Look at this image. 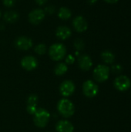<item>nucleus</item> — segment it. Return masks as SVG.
<instances>
[{
    "label": "nucleus",
    "mask_w": 131,
    "mask_h": 132,
    "mask_svg": "<svg viewBox=\"0 0 131 132\" xmlns=\"http://www.w3.org/2000/svg\"><path fill=\"white\" fill-rule=\"evenodd\" d=\"M78 66L80 70L88 71L93 67V60L91 57L86 54L80 55L78 58Z\"/></svg>",
    "instance_id": "9b49d317"
},
{
    "label": "nucleus",
    "mask_w": 131,
    "mask_h": 132,
    "mask_svg": "<svg viewBox=\"0 0 131 132\" xmlns=\"http://www.w3.org/2000/svg\"><path fill=\"white\" fill-rule=\"evenodd\" d=\"M53 71L56 76H63L68 71V66L66 63H59L55 66Z\"/></svg>",
    "instance_id": "a211bd4d"
},
{
    "label": "nucleus",
    "mask_w": 131,
    "mask_h": 132,
    "mask_svg": "<svg viewBox=\"0 0 131 132\" xmlns=\"http://www.w3.org/2000/svg\"><path fill=\"white\" fill-rule=\"evenodd\" d=\"M114 87L121 92L128 90L131 87V80L130 78L125 75H120L117 77L113 81Z\"/></svg>",
    "instance_id": "0eeeda50"
},
{
    "label": "nucleus",
    "mask_w": 131,
    "mask_h": 132,
    "mask_svg": "<svg viewBox=\"0 0 131 132\" xmlns=\"http://www.w3.org/2000/svg\"><path fill=\"white\" fill-rule=\"evenodd\" d=\"M97 2V0H87V2L90 5H93L94 3H96Z\"/></svg>",
    "instance_id": "cd10ccee"
},
{
    "label": "nucleus",
    "mask_w": 131,
    "mask_h": 132,
    "mask_svg": "<svg viewBox=\"0 0 131 132\" xmlns=\"http://www.w3.org/2000/svg\"><path fill=\"white\" fill-rule=\"evenodd\" d=\"M55 12V7L53 5H49V6H47L46 7V9H44V12L45 14L47 13V14H53Z\"/></svg>",
    "instance_id": "393cba45"
},
{
    "label": "nucleus",
    "mask_w": 131,
    "mask_h": 132,
    "mask_svg": "<svg viewBox=\"0 0 131 132\" xmlns=\"http://www.w3.org/2000/svg\"><path fill=\"white\" fill-rule=\"evenodd\" d=\"M28 18L31 24L39 25L44 20V18H45L44 10L41 9H35L29 12Z\"/></svg>",
    "instance_id": "6e6552de"
},
{
    "label": "nucleus",
    "mask_w": 131,
    "mask_h": 132,
    "mask_svg": "<svg viewBox=\"0 0 131 132\" xmlns=\"http://www.w3.org/2000/svg\"><path fill=\"white\" fill-rule=\"evenodd\" d=\"M75 62V57L74 56H73L72 54H69L66 56V63L69 64V65H72Z\"/></svg>",
    "instance_id": "5701e85b"
},
{
    "label": "nucleus",
    "mask_w": 131,
    "mask_h": 132,
    "mask_svg": "<svg viewBox=\"0 0 131 132\" xmlns=\"http://www.w3.org/2000/svg\"><path fill=\"white\" fill-rule=\"evenodd\" d=\"M122 70H123V67L120 64H115V65H113L112 67H111V70L113 73H120L122 72Z\"/></svg>",
    "instance_id": "4be33fe9"
},
{
    "label": "nucleus",
    "mask_w": 131,
    "mask_h": 132,
    "mask_svg": "<svg viewBox=\"0 0 131 132\" xmlns=\"http://www.w3.org/2000/svg\"><path fill=\"white\" fill-rule=\"evenodd\" d=\"M74 47L77 50H83L85 47V43L81 39H76L74 41Z\"/></svg>",
    "instance_id": "412c9836"
},
{
    "label": "nucleus",
    "mask_w": 131,
    "mask_h": 132,
    "mask_svg": "<svg viewBox=\"0 0 131 132\" xmlns=\"http://www.w3.org/2000/svg\"><path fill=\"white\" fill-rule=\"evenodd\" d=\"M59 114L64 118H71L75 113V105L68 98H63L59 100L56 105Z\"/></svg>",
    "instance_id": "f257e3e1"
},
{
    "label": "nucleus",
    "mask_w": 131,
    "mask_h": 132,
    "mask_svg": "<svg viewBox=\"0 0 131 132\" xmlns=\"http://www.w3.org/2000/svg\"><path fill=\"white\" fill-rule=\"evenodd\" d=\"M0 16H1V12H0Z\"/></svg>",
    "instance_id": "c85d7f7f"
},
{
    "label": "nucleus",
    "mask_w": 131,
    "mask_h": 132,
    "mask_svg": "<svg viewBox=\"0 0 131 132\" xmlns=\"http://www.w3.org/2000/svg\"><path fill=\"white\" fill-rule=\"evenodd\" d=\"M101 59L106 64H112L115 60V55L110 50H104L101 53Z\"/></svg>",
    "instance_id": "f3484780"
},
{
    "label": "nucleus",
    "mask_w": 131,
    "mask_h": 132,
    "mask_svg": "<svg viewBox=\"0 0 131 132\" xmlns=\"http://www.w3.org/2000/svg\"><path fill=\"white\" fill-rule=\"evenodd\" d=\"M83 94L89 98L95 97L99 93V87L97 83L92 80H86L82 86Z\"/></svg>",
    "instance_id": "39448f33"
},
{
    "label": "nucleus",
    "mask_w": 131,
    "mask_h": 132,
    "mask_svg": "<svg viewBox=\"0 0 131 132\" xmlns=\"http://www.w3.org/2000/svg\"><path fill=\"white\" fill-rule=\"evenodd\" d=\"M59 90L63 97L67 98L74 94L76 90V85L73 81L70 80H66L60 84Z\"/></svg>",
    "instance_id": "423d86ee"
},
{
    "label": "nucleus",
    "mask_w": 131,
    "mask_h": 132,
    "mask_svg": "<svg viewBox=\"0 0 131 132\" xmlns=\"http://www.w3.org/2000/svg\"><path fill=\"white\" fill-rule=\"evenodd\" d=\"M37 104H38V96L35 94H30L26 101V111L29 114L33 115L35 114V112L38 109Z\"/></svg>",
    "instance_id": "f8f14e48"
},
{
    "label": "nucleus",
    "mask_w": 131,
    "mask_h": 132,
    "mask_svg": "<svg viewBox=\"0 0 131 132\" xmlns=\"http://www.w3.org/2000/svg\"><path fill=\"white\" fill-rule=\"evenodd\" d=\"M47 132H49V131H47Z\"/></svg>",
    "instance_id": "c756f323"
},
{
    "label": "nucleus",
    "mask_w": 131,
    "mask_h": 132,
    "mask_svg": "<svg viewBox=\"0 0 131 132\" xmlns=\"http://www.w3.org/2000/svg\"><path fill=\"white\" fill-rule=\"evenodd\" d=\"M73 26L75 30L78 32H83L88 28V23L86 19L81 15L76 16L73 20Z\"/></svg>",
    "instance_id": "ddd939ff"
},
{
    "label": "nucleus",
    "mask_w": 131,
    "mask_h": 132,
    "mask_svg": "<svg viewBox=\"0 0 131 132\" xmlns=\"http://www.w3.org/2000/svg\"><path fill=\"white\" fill-rule=\"evenodd\" d=\"M20 63L22 67L27 71H32L38 67V61L36 58L32 56H24L21 60Z\"/></svg>",
    "instance_id": "1a4fd4ad"
},
{
    "label": "nucleus",
    "mask_w": 131,
    "mask_h": 132,
    "mask_svg": "<svg viewBox=\"0 0 131 132\" xmlns=\"http://www.w3.org/2000/svg\"><path fill=\"white\" fill-rule=\"evenodd\" d=\"M110 69L107 65L99 64L95 67L93 72V79L97 83H103L109 78Z\"/></svg>",
    "instance_id": "7ed1b4c3"
},
{
    "label": "nucleus",
    "mask_w": 131,
    "mask_h": 132,
    "mask_svg": "<svg viewBox=\"0 0 131 132\" xmlns=\"http://www.w3.org/2000/svg\"><path fill=\"white\" fill-rule=\"evenodd\" d=\"M36 2L39 5H43L44 4L46 3L47 0H35Z\"/></svg>",
    "instance_id": "a878e982"
},
{
    "label": "nucleus",
    "mask_w": 131,
    "mask_h": 132,
    "mask_svg": "<svg viewBox=\"0 0 131 132\" xmlns=\"http://www.w3.org/2000/svg\"><path fill=\"white\" fill-rule=\"evenodd\" d=\"M35 52L38 55H43L46 52V46L44 43H39L35 47Z\"/></svg>",
    "instance_id": "aec40b11"
},
{
    "label": "nucleus",
    "mask_w": 131,
    "mask_h": 132,
    "mask_svg": "<svg viewBox=\"0 0 131 132\" xmlns=\"http://www.w3.org/2000/svg\"><path fill=\"white\" fill-rule=\"evenodd\" d=\"M2 2H3L5 6L10 8V7L14 5V4L15 2V0H2Z\"/></svg>",
    "instance_id": "b1692460"
},
{
    "label": "nucleus",
    "mask_w": 131,
    "mask_h": 132,
    "mask_svg": "<svg viewBox=\"0 0 131 132\" xmlns=\"http://www.w3.org/2000/svg\"><path fill=\"white\" fill-rule=\"evenodd\" d=\"M55 129L57 132H73L74 126L68 120H59L56 124Z\"/></svg>",
    "instance_id": "4468645a"
},
{
    "label": "nucleus",
    "mask_w": 131,
    "mask_h": 132,
    "mask_svg": "<svg viewBox=\"0 0 131 132\" xmlns=\"http://www.w3.org/2000/svg\"><path fill=\"white\" fill-rule=\"evenodd\" d=\"M4 20L8 23H14L19 19V14L16 11H7L4 14Z\"/></svg>",
    "instance_id": "dca6fc26"
},
{
    "label": "nucleus",
    "mask_w": 131,
    "mask_h": 132,
    "mask_svg": "<svg viewBox=\"0 0 131 132\" xmlns=\"http://www.w3.org/2000/svg\"><path fill=\"white\" fill-rule=\"evenodd\" d=\"M104 1L110 4H114V3H117L119 0H104Z\"/></svg>",
    "instance_id": "bb28decb"
},
{
    "label": "nucleus",
    "mask_w": 131,
    "mask_h": 132,
    "mask_svg": "<svg viewBox=\"0 0 131 132\" xmlns=\"http://www.w3.org/2000/svg\"><path fill=\"white\" fill-rule=\"evenodd\" d=\"M15 46L20 50H29L32 46V40L25 36H19L15 41Z\"/></svg>",
    "instance_id": "9d476101"
},
{
    "label": "nucleus",
    "mask_w": 131,
    "mask_h": 132,
    "mask_svg": "<svg viewBox=\"0 0 131 132\" xmlns=\"http://www.w3.org/2000/svg\"><path fill=\"white\" fill-rule=\"evenodd\" d=\"M56 35L57 36V38H59L61 40H66L67 39H69L71 35H72V32L71 29L65 26H59L56 29Z\"/></svg>",
    "instance_id": "2eb2a0df"
},
{
    "label": "nucleus",
    "mask_w": 131,
    "mask_h": 132,
    "mask_svg": "<svg viewBox=\"0 0 131 132\" xmlns=\"http://www.w3.org/2000/svg\"><path fill=\"white\" fill-rule=\"evenodd\" d=\"M50 120L49 112L42 108H39L33 114V121L36 127L39 128H45Z\"/></svg>",
    "instance_id": "f03ea898"
},
{
    "label": "nucleus",
    "mask_w": 131,
    "mask_h": 132,
    "mask_svg": "<svg viewBox=\"0 0 131 132\" xmlns=\"http://www.w3.org/2000/svg\"><path fill=\"white\" fill-rule=\"evenodd\" d=\"M49 55L53 60L60 61L66 55V48L63 43H54L49 49Z\"/></svg>",
    "instance_id": "20e7f679"
},
{
    "label": "nucleus",
    "mask_w": 131,
    "mask_h": 132,
    "mask_svg": "<svg viewBox=\"0 0 131 132\" xmlns=\"http://www.w3.org/2000/svg\"><path fill=\"white\" fill-rule=\"evenodd\" d=\"M72 15V12L71 10L66 7H62L59 9V12H58V16L59 19H63V20H67L69 19Z\"/></svg>",
    "instance_id": "6ab92c4d"
}]
</instances>
